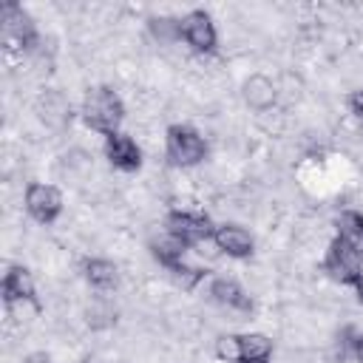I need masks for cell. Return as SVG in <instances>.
<instances>
[{"label":"cell","instance_id":"cell-2","mask_svg":"<svg viewBox=\"0 0 363 363\" xmlns=\"http://www.w3.org/2000/svg\"><path fill=\"white\" fill-rule=\"evenodd\" d=\"M147 250H150V258H153L184 292H193L201 281L210 278V269L196 267V264H190V261L184 258L190 247H184V244H182L179 238H173L170 233H162L159 238H150V241H147Z\"/></svg>","mask_w":363,"mask_h":363},{"label":"cell","instance_id":"cell-9","mask_svg":"<svg viewBox=\"0 0 363 363\" xmlns=\"http://www.w3.org/2000/svg\"><path fill=\"white\" fill-rule=\"evenodd\" d=\"M23 207L26 213L43 224V227H51L60 221L62 216V207H65V199H62V190L57 184H48V182H28L26 190H23Z\"/></svg>","mask_w":363,"mask_h":363},{"label":"cell","instance_id":"cell-19","mask_svg":"<svg viewBox=\"0 0 363 363\" xmlns=\"http://www.w3.org/2000/svg\"><path fill=\"white\" fill-rule=\"evenodd\" d=\"M23 363H54V360H51V354H45V352H31V354L23 357Z\"/></svg>","mask_w":363,"mask_h":363},{"label":"cell","instance_id":"cell-20","mask_svg":"<svg viewBox=\"0 0 363 363\" xmlns=\"http://www.w3.org/2000/svg\"><path fill=\"white\" fill-rule=\"evenodd\" d=\"M352 289H354V298H357V303H360V306H363V275H360V278H357V284H354V286H352Z\"/></svg>","mask_w":363,"mask_h":363},{"label":"cell","instance_id":"cell-5","mask_svg":"<svg viewBox=\"0 0 363 363\" xmlns=\"http://www.w3.org/2000/svg\"><path fill=\"white\" fill-rule=\"evenodd\" d=\"M275 343L264 332H230L216 337V357L227 363H272Z\"/></svg>","mask_w":363,"mask_h":363},{"label":"cell","instance_id":"cell-3","mask_svg":"<svg viewBox=\"0 0 363 363\" xmlns=\"http://www.w3.org/2000/svg\"><path fill=\"white\" fill-rule=\"evenodd\" d=\"M207 156H210V145L193 125L173 122L164 128V162L170 167H179V170L199 167Z\"/></svg>","mask_w":363,"mask_h":363},{"label":"cell","instance_id":"cell-11","mask_svg":"<svg viewBox=\"0 0 363 363\" xmlns=\"http://www.w3.org/2000/svg\"><path fill=\"white\" fill-rule=\"evenodd\" d=\"M102 153H105L108 164H111L113 170H119V173H139V170H142V162H145L142 147H139L136 139H133L130 133H125V130L105 136Z\"/></svg>","mask_w":363,"mask_h":363},{"label":"cell","instance_id":"cell-17","mask_svg":"<svg viewBox=\"0 0 363 363\" xmlns=\"http://www.w3.org/2000/svg\"><path fill=\"white\" fill-rule=\"evenodd\" d=\"M343 357H352L354 363H363V332L346 326L343 329Z\"/></svg>","mask_w":363,"mask_h":363},{"label":"cell","instance_id":"cell-6","mask_svg":"<svg viewBox=\"0 0 363 363\" xmlns=\"http://www.w3.org/2000/svg\"><path fill=\"white\" fill-rule=\"evenodd\" d=\"M164 233L179 238L184 247H199L213 241L216 221L204 210H190V207H173L164 213Z\"/></svg>","mask_w":363,"mask_h":363},{"label":"cell","instance_id":"cell-12","mask_svg":"<svg viewBox=\"0 0 363 363\" xmlns=\"http://www.w3.org/2000/svg\"><path fill=\"white\" fill-rule=\"evenodd\" d=\"M207 295L213 303L230 309V312H241V315H250L255 309V301L252 295L241 286V281L230 278V275H213L210 284H207Z\"/></svg>","mask_w":363,"mask_h":363},{"label":"cell","instance_id":"cell-1","mask_svg":"<svg viewBox=\"0 0 363 363\" xmlns=\"http://www.w3.org/2000/svg\"><path fill=\"white\" fill-rule=\"evenodd\" d=\"M79 116L99 136L119 133V128L125 122V99L119 96V91L113 85H105V82L91 85L82 96Z\"/></svg>","mask_w":363,"mask_h":363},{"label":"cell","instance_id":"cell-13","mask_svg":"<svg viewBox=\"0 0 363 363\" xmlns=\"http://www.w3.org/2000/svg\"><path fill=\"white\" fill-rule=\"evenodd\" d=\"M213 244L218 252H224L227 258L233 261H247L252 258L255 252V238L247 227L235 224V221H224V224H216V233H213Z\"/></svg>","mask_w":363,"mask_h":363},{"label":"cell","instance_id":"cell-4","mask_svg":"<svg viewBox=\"0 0 363 363\" xmlns=\"http://www.w3.org/2000/svg\"><path fill=\"white\" fill-rule=\"evenodd\" d=\"M0 31H3V48L6 54H31L40 45V28L34 17L14 0H6L0 6Z\"/></svg>","mask_w":363,"mask_h":363},{"label":"cell","instance_id":"cell-18","mask_svg":"<svg viewBox=\"0 0 363 363\" xmlns=\"http://www.w3.org/2000/svg\"><path fill=\"white\" fill-rule=\"evenodd\" d=\"M346 105H349V113L357 119V125H363V88H354L346 96Z\"/></svg>","mask_w":363,"mask_h":363},{"label":"cell","instance_id":"cell-15","mask_svg":"<svg viewBox=\"0 0 363 363\" xmlns=\"http://www.w3.org/2000/svg\"><path fill=\"white\" fill-rule=\"evenodd\" d=\"M335 235L363 255V213L360 210H340L335 218Z\"/></svg>","mask_w":363,"mask_h":363},{"label":"cell","instance_id":"cell-14","mask_svg":"<svg viewBox=\"0 0 363 363\" xmlns=\"http://www.w3.org/2000/svg\"><path fill=\"white\" fill-rule=\"evenodd\" d=\"M79 272L94 292H113L119 286V267L111 258H99V255L85 258L79 264Z\"/></svg>","mask_w":363,"mask_h":363},{"label":"cell","instance_id":"cell-10","mask_svg":"<svg viewBox=\"0 0 363 363\" xmlns=\"http://www.w3.org/2000/svg\"><path fill=\"white\" fill-rule=\"evenodd\" d=\"M0 298L6 306L14 303H31L34 309H40V298H37V284L28 267L23 264H9L0 281Z\"/></svg>","mask_w":363,"mask_h":363},{"label":"cell","instance_id":"cell-7","mask_svg":"<svg viewBox=\"0 0 363 363\" xmlns=\"http://www.w3.org/2000/svg\"><path fill=\"white\" fill-rule=\"evenodd\" d=\"M320 272L340 286H354L357 278L363 275V255L352 250L346 241H340L337 235H332L320 258Z\"/></svg>","mask_w":363,"mask_h":363},{"label":"cell","instance_id":"cell-8","mask_svg":"<svg viewBox=\"0 0 363 363\" xmlns=\"http://www.w3.org/2000/svg\"><path fill=\"white\" fill-rule=\"evenodd\" d=\"M179 43H184L193 54L210 57L218 51V28L204 9H190L179 17Z\"/></svg>","mask_w":363,"mask_h":363},{"label":"cell","instance_id":"cell-16","mask_svg":"<svg viewBox=\"0 0 363 363\" xmlns=\"http://www.w3.org/2000/svg\"><path fill=\"white\" fill-rule=\"evenodd\" d=\"M147 28L156 40L164 43H179V17H150Z\"/></svg>","mask_w":363,"mask_h":363}]
</instances>
